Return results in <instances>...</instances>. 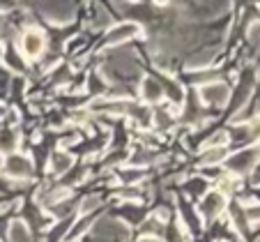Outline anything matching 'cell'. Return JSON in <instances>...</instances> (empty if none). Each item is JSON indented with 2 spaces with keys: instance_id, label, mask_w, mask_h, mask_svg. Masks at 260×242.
<instances>
[{
  "instance_id": "obj_1",
  "label": "cell",
  "mask_w": 260,
  "mask_h": 242,
  "mask_svg": "<svg viewBox=\"0 0 260 242\" xmlns=\"http://www.w3.org/2000/svg\"><path fill=\"white\" fill-rule=\"evenodd\" d=\"M21 46H23V53L30 55V58H37L44 49V35L40 30H28L21 40Z\"/></svg>"
},
{
  "instance_id": "obj_3",
  "label": "cell",
  "mask_w": 260,
  "mask_h": 242,
  "mask_svg": "<svg viewBox=\"0 0 260 242\" xmlns=\"http://www.w3.org/2000/svg\"><path fill=\"white\" fill-rule=\"evenodd\" d=\"M42 10L49 14L51 21H69L72 19V5H44Z\"/></svg>"
},
{
  "instance_id": "obj_10",
  "label": "cell",
  "mask_w": 260,
  "mask_h": 242,
  "mask_svg": "<svg viewBox=\"0 0 260 242\" xmlns=\"http://www.w3.org/2000/svg\"><path fill=\"white\" fill-rule=\"evenodd\" d=\"M212 58H214V51L207 49V51H201V55H193V58L189 60V65H191V67H201V65L210 63Z\"/></svg>"
},
{
  "instance_id": "obj_13",
  "label": "cell",
  "mask_w": 260,
  "mask_h": 242,
  "mask_svg": "<svg viewBox=\"0 0 260 242\" xmlns=\"http://www.w3.org/2000/svg\"><path fill=\"white\" fill-rule=\"evenodd\" d=\"M0 115H3V109H0Z\"/></svg>"
},
{
  "instance_id": "obj_5",
  "label": "cell",
  "mask_w": 260,
  "mask_h": 242,
  "mask_svg": "<svg viewBox=\"0 0 260 242\" xmlns=\"http://www.w3.org/2000/svg\"><path fill=\"white\" fill-rule=\"evenodd\" d=\"M138 28L134 23H124V25H118V28L111 30V35H108V42H113V44H118V42L127 40V37H132V35H136Z\"/></svg>"
},
{
  "instance_id": "obj_12",
  "label": "cell",
  "mask_w": 260,
  "mask_h": 242,
  "mask_svg": "<svg viewBox=\"0 0 260 242\" xmlns=\"http://www.w3.org/2000/svg\"><path fill=\"white\" fill-rule=\"evenodd\" d=\"M97 205H99V198L90 196V198H85V203H83V207H81V210H83V213H90V210H92V207H97Z\"/></svg>"
},
{
  "instance_id": "obj_8",
  "label": "cell",
  "mask_w": 260,
  "mask_h": 242,
  "mask_svg": "<svg viewBox=\"0 0 260 242\" xmlns=\"http://www.w3.org/2000/svg\"><path fill=\"white\" fill-rule=\"evenodd\" d=\"M10 240L12 242H32V240H30L28 228H25L21 222H12V226H10Z\"/></svg>"
},
{
  "instance_id": "obj_4",
  "label": "cell",
  "mask_w": 260,
  "mask_h": 242,
  "mask_svg": "<svg viewBox=\"0 0 260 242\" xmlns=\"http://www.w3.org/2000/svg\"><path fill=\"white\" fill-rule=\"evenodd\" d=\"M223 207V196L216 192L207 194V198L203 201V215H207V217H212V215H216Z\"/></svg>"
},
{
  "instance_id": "obj_7",
  "label": "cell",
  "mask_w": 260,
  "mask_h": 242,
  "mask_svg": "<svg viewBox=\"0 0 260 242\" xmlns=\"http://www.w3.org/2000/svg\"><path fill=\"white\" fill-rule=\"evenodd\" d=\"M143 97H145L147 102H157V99H161L164 97L161 85H159L154 79H145L143 81Z\"/></svg>"
},
{
  "instance_id": "obj_2",
  "label": "cell",
  "mask_w": 260,
  "mask_h": 242,
  "mask_svg": "<svg viewBox=\"0 0 260 242\" xmlns=\"http://www.w3.org/2000/svg\"><path fill=\"white\" fill-rule=\"evenodd\" d=\"M201 97L207 104H223L228 99V88L221 83H210L201 88Z\"/></svg>"
},
{
  "instance_id": "obj_14",
  "label": "cell",
  "mask_w": 260,
  "mask_h": 242,
  "mask_svg": "<svg viewBox=\"0 0 260 242\" xmlns=\"http://www.w3.org/2000/svg\"><path fill=\"white\" fill-rule=\"evenodd\" d=\"M0 164H3V162H0Z\"/></svg>"
},
{
  "instance_id": "obj_11",
  "label": "cell",
  "mask_w": 260,
  "mask_h": 242,
  "mask_svg": "<svg viewBox=\"0 0 260 242\" xmlns=\"http://www.w3.org/2000/svg\"><path fill=\"white\" fill-rule=\"evenodd\" d=\"M219 159H223V150H207L205 155H203V164H214L219 162Z\"/></svg>"
},
{
  "instance_id": "obj_6",
  "label": "cell",
  "mask_w": 260,
  "mask_h": 242,
  "mask_svg": "<svg viewBox=\"0 0 260 242\" xmlns=\"http://www.w3.org/2000/svg\"><path fill=\"white\" fill-rule=\"evenodd\" d=\"M5 168L12 175H30V164H28V159H23V157H12L10 162L5 164Z\"/></svg>"
},
{
  "instance_id": "obj_15",
  "label": "cell",
  "mask_w": 260,
  "mask_h": 242,
  "mask_svg": "<svg viewBox=\"0 0 260 242\" xmlns=\"http://www.w3.org/2000/svg\"><path fill=\"white\" fill-rule=\"evenodd\" d=\"M152 242H154V240H152Z\"/></svg>"
},
{
  "instance_id": "obj_9",
  "label": "cell",
  "mask_w": 260,
  "mask_h": 242,
  "mask_svg": "<svg viewBox=\"0 0 260 242\" xmlns=\"http://www.w3.org/2000/svg\"><path fill=\"white\" fill-rule=\"evenodd\" d=\"M69 166H72V157H69V155H55L53 157V171L55 173H64Z\"/></svg>"
}]
</instances>
